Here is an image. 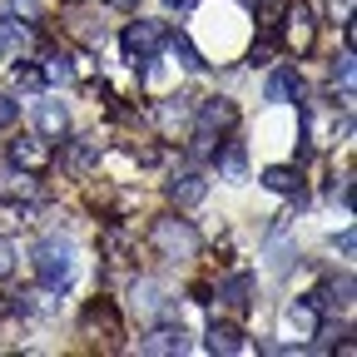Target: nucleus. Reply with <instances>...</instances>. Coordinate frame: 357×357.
I'll use <instances>...</instances> for the list:
<instances>
[{
  "mask_svg": "<svg viewBox=\"0 0 357 357\" xmlns=\"http://www.w3.org/2000/svg\"><path fill=\"white\" fill-rule=\"evenodd\" d=\"M352 6H357V0H333V6H328V15H333L337 25H352Z\"/></svg>",
  "mask_w": 357,
  "mask_h": 357,
  "instance_id": "bb28decb",
  "label": "nucleus"
},
{
  "mask_svg": "<svg viewBox=\"0 0 357 357\" xmlns=\"http://www.w3.org/2000/svg\"><path fill=\"white\" fill-rule=\"evenodd\" d=\"M10 273H15V248L0 238V278H10Z\"/></svg>",
  "mask_w": 357,
  "mask_h": 357,
  "instance_id": "c85d7f7f",
  "label": "nucleus"
},
{
  "mask_svg": "<svg viewBox=\"0 0 357 357\" xmlns=\"http://www.w3.org/2000/svg\"><path fill=\"white\" fill-rule=\"evenodd\" d=\"M204 347H208V352H223V357H234V352H243L248 342H243V333H238L234 323H213L208 337H204Z\"/></svg>",
  "mask_w": 357,
  "mask_h": 357,
  "instance_id": "a211bd4d",
  "label": "nucleus"
},
{
  "mask_svg": "<svg viewBox=\"0 0 357 357\" xmlns=\"http://www.w3.org/2000/svg\"><path fill=\"white\" fill-rule=\"evenodd\" d=\"M263 184L273 189V194H288V199H298V194H303V174H298L293 164H273V169H263Z\"/></svg>",
  "mask_w": 357,
  "mask_h": 357,
  "instance_id": "6ab92c4d",
  "label": "nucleus"
},
{
  "mask_svg": "<svg viewBox=\"0 0 357 357\" xmlns=\"http://www.w3.org/2000/svg\"><path fill=\"white\" fill-rule=\"evenodd\" d=\"M134 307H139L144 318H174V307L164 303V288L149 283V278H144V283H134Z\"/></svg>",
  "mask_w": 357,
  "mask_h": 357,
  "instance_id": "2eb2a0df",
  "label": "nucleus"
},
{
  "mask_svg": "<svg viewBox=\"0 0 357 357\" xmlns=\"http://www.w3.org/2000/svg\"><path fill=\"white\" fill-rule=\"evenodd\" d=\"M218 298H223V307L248 312V303H253V273H234V278H223V283H218Z\"/></svg>",
  "mask_w": 357,
  "mask_h": 357,
  "instance_id": "4468645a",
  "label": "nucleus"
},
{
  "mask_svg": "<svg viewBox=\"0 0 357 357\" xmlns=\"http://www.w3.org/2000/svg\"><path fill=\"white\" fill-rule=\"evenodd\" d=\"M100 253L109 263H124L129 258V234H124V223H105V234H100Z\"/></svg>",
  "mask_w": 357,
  "mask_h": 357,
  "instance_id": "aec40b11",
  "label": "nucleus"
},
{
  "mask_svg": "<svg viewBox=\"0 0 357 357\" xmlns=\"http://www.w3.org/2000/svg\"><path fill=\"white\" fill-rule=\"evenodd\" d=\"M10 164L25 169V174H40L45 164H50V149H45L40 134H20V139H10Z\"/></svg>",
  "mask_w": 357,
  "mask_h": 357,
  "instance_id": "0eeeda50",
  "label": "nucleus"
},
{
  "mask_svg": "<svg viewBox=\"0 0 357 357\" xmlns=\"http://www.w3.org/2000/svg\"><path fill=\"white\" fill-rule=\"evenodd\" d=\"M164 6H169V10H189V6H194V0H164Z\"/></svg>",
  "mask_w": 357,
  "mask_h": 357,
  "instance_id": "2f4dec72",
  "label": "nucleus"
},
{
  "mask_svg": "<svg viewBox=\"0 0 357 357\" xmlns=\"http://www.w3.org/2000/svg\"><path fill=\"white\" fill-rule=\"evenodd\" d=\"M318 323H323V307H312V303H293V307H288V333H293L298 342L318 337Z\"/></svg>",
  "mask_w": 357,
  "mask_h": 357,
  "instance_id": "ddd939ff",
  "label": "nucleus"
},
{
  "mask_svg": "<svg viewBox=\"0 0 357 357\" xmlns=\"http://www.w3.org/2000/svg\"><path fill=\"white\" fill-rule=\"evenodd\" d=\"M234 124H238L234 100H223V95H218V100H204V105H199V129L213 134V139H218V134H229Z\"/></svg>",
  "mask_w": 357,
  "mask_h": 357,
  "instance_id": "423d86ee",
  "label": "nucleus"
},
{
  "mask_svg": "<svg viewBox=\"0 0 357 357\" xmlns=\"http://www.w3.org/2000/svg\"><path fill=\"white\" fill-rule=\"evenodd\" d=\"M45 79H50V84H65L70 75H75V65H70V55L65 50H50V55H45V70H40Z\"/></svg>",
  "mask_w": 357,
  "mask_h": 357,
  "instance_id": "5701e85b",
  "label": "nucleus"
},
{
  "mask_svg": "<svg viewBox=\"0 0 357 357\" xmlns=\"http://www.w3.org/2000/svg\"><path fill=\"white\" fill-rule=\"evenodd\" d=\"M95 164H100V139H89V134H84V139H70V149H65V169H70L75 178H84Z\"/></svg>",
  "mask_w": 357,
  "mask_h": 357,
  "instance_id": "9b49d317",
  "label": "nucleus"
},
{
  "mask_svg": "<svg viewBox=\"0 0 357 357\" xmlns=\"http://www.w3.org/2000/svg\"><path fill=\"white\" fill-rule=\"evenodd\" d=\"M164 40H169V50H174V60L184 65V70H199V65H204V55H199V45H194L189 35H164Z\"/></svg>",
  "mask_w": 357,
  "mask_h": 357,
  "instance_id": "4be33fe9",
  "label": "nucleus"
},
{
  "mask_svg": "<svg viewBox=\"0 0 357 357\" xmlns=\"http://www.w3.org/2000/svg\"><path fill=\"white\" fill-rule=\"evenodd\" d=\"M35 189V178L25 169H0V194H30Z\"/></svg>",
  "mask_w": 357,
  "mask_h": 357,
  "instance_id": "b1692460",
  "label": "nucleus"
},
{
  "mask_svg": "<svg viewBox=\"0 0 357 357\" xmlns=\"http://www.w3.org/2000/svg\"><path fill=\"white\" fill-rule=\"evenodd\" d=\"M204 194H208V178H204V174H178L174 184H169V199H174L178 208H194V204H204Z\"/></svg>",
  "mask_w": 357,
  "mask_h": 357,
  "instance_id": "f8f14e48",
  "label": "nucleus"
},
{
  "mask_svg": "<svg viewBox=\"0 0 357 357\" xmlns=\"http://www.w3.org/2000/svg\"><path fill=\"white\" fill-rule=\"evenodd\" d=\"M109 6H119V10H134V6H139V0H109Z\"/></svg>",
  "mask_w": 357,
  "mask_h": 357,
  "instance_id": "473e14b6",
  "label": "nucleus"
},
{
  "mask_svg": "<svg viewBox=\"0 0 357 357\" xmlns=\"http://www.w3.org/2000/svg\"><path fill=\"white\" fill-rule=\"evenodd\" d=\"M79 333H84V337H105V347H119V337H124L119 307H114L109 298H95V303L79 312Z\"/></svg>",
  "mask_w": 357,
  "mask_h": 357,
  "instance_id": "39448f33",
  "label": "nucleus"
},
{
  "mask_svg": "<svg viewBox=\"0 0 357 357\" xmlns=\"http://www.w3.org/2000/svg\"><path fill=\"white\" fill-rule=\"evenodd\" d=\"M337 248H342V253L352 258V253H357V229H342V238H337Z\"/></svg>",
  "mask_w": 357,
  "mask_h": 357,
  "instance_id": "c756f323",
  "label": "nucleus"
},
{
  "mask_svg": "<svg viewBox=\"0 0 357 357\" xmlns=\"http://www.w3.org/2000/svg\"><path fill=\"white\" fill-rule=\"evenodd\" d=\"M278 30H283V50L288 55H307L312 40H318V20H312V10L303 6V0H288V6H283Z\"/></svg>",
  "mask_w": 357,
  "mask_h": 357,
  "instance_id": "20e7f679",
  "label": "nucleus"
},
{
  "mask_svg": "<svg viewBox=\"0 0 357 357\" xmlns=\"http://www.w3.org/2000/svg\"><path fill=\"white\" fill-rule=\"evenodd\" d=\"M253 65H273V45H258V50H253Z\"/></svg>",
  "mask_w": 357,
  "mask_h": 357,
  "instance_id": "7c9ffc66",
  "label": "nucleus"
},
{
  "mask_svg": "<svg viewBox=\"0 0 357 357\" xmlns=\"http://www.w3.org/2000/svg\"><path fill=\"white\" fill-rule=\"evenodd\" d=\"M149 243L164 258H194L199 253V234H194V223H184V218H154Z\"/></svg>",
  "mask_w": 357,
  "mask_h": 357,
  "instance_id": "7ed1b4c3",
  "label": "nucleus"
},
{
  "mask_svg": "<svg viewBox=\"0 0 357 357\" xmlns=\"http://www.w3.org/2000/svg\"><path fill=\"white\" fill-rule=\"evenodd\" d=\"M139 352H189V333H184V323H164V328H154V333H144L139 337Z\"/></svg>",
  "mask_w": 357,
  "mask_h": 357,
  "instance_id": "6e6552de",
  "label": "nucleus"
},
{
  "mask_svg": "<svg viewBox=\"0 0 357 357\" xmlns=\"http://www.w3.org/2000/svg\"><path fill=\"white\" fill-rule=\"evenodd\" d=\"M293 95L303 100V75H298L293 65L273 70V79H268V89H263V100H273V105H278V100H293Z\"/></svg>",
  "mask_w": 357,
  "mask_h": 357,
  "instance_id": "f3484780",
  "label": "nucleus"
},
{
  "mask_svg": "<svg viewBox=\"0 0 357 357\" xmlns=\"http://www.w3.org/2000/svg\"><path fill=\"white\" fill-rule=\"evenodd\" d=\"M35 129H40V139H60V134L70 129V114L60 100H40L35 105Z\"/></svg>",
  "mask_w": 357,
  "mask_h": 357,
  "instance_id": "9d476101",
  "label": "nucleus"
},
{
  "mask_svg": "<svg viewBox=\"0 0 357 357\" xmlns=\"http://www.w3.org/2000/svg\"><path fill=\"white\" fill-rule=\"evenodd\" d=\"M218 178H229V184H243V178H248V154H243L238 139H229L218 149Z\"/></svg>",
  "mask_w": 357,
  "mask_h": 357,
  "instance_id": "dca6fc26",
  "label": "nucleus"
},
{
  "mask_svg": "<svg viewBox=\"0 0 357 357\" xmlns=\"http://www.w3.org/2000/svg\"><path fill=\"white\" fill-rule=\"evenodd\" d=\"M15 114H20V105H15L10 95H0V129H10V124H15Z\"/></svg>",
  "mask_w": 357,
  "mask_h": 357,
  "instance_id": "cd10ccee",
  "label": "nucleus"
},
{
  "mask_svg": "<svg viewBox=\"0 0 357 357\" xmlns=\"http://www.w3.org/2000/svg\"><path fill=\"white\" fill-rule=\"evenodd\" d=\"M35 273H40V288H55V293H65L70 288V278H75V248L70 243H40V253H35Z\"/></svg>",
  "mask_w": 357,
  "mask_h": 357,
  "instance_id": "f03ea898",
  "label": "nucleus"
},
{
  "mask_svg": "<svg viewBox=\"0 0 357 357\" xmlns=\"http://www.w3.org/2000/svg\"><path fill=\"white\" fill-rule=\"evenodd\" d=\"M164 25L159 20H134L129 30H124V60L139 70V75H149V65L159 60V45H164Z\"/></svg>",
  "mask_w": 357,
  "mask_h": 357,
  "instance_id": "f257e3e1",
  "label": "nucleus"
},
{
  "mask_svg": "<svg viewBox=\"0 0 357 357\" xmlns=\"http://www.w3.org/2000/svg\"><path fill=\"white\" fill-rule=\"evenodd\" d=\"M70 6H79V0H70Z\"/></svg>",
  "mask_w": 357,
  "mask_h": 357,
  "instance_id": "72a5a7b5",
  "label": "nucleus"
},
{
  "mask_svg": "<svg viewBox=\"0 0 357 357\" xmlns=\"http://www.w3.org/2000/svg\"><path fill=\"white\" fill-rule=\"evenodd\" d=\"M178 124H189V95H174V100H164V105H159V129H164V134H174Z\"/></svg>",
  "mask_w": 357,
  "mask_h": 357,
  "instance_id": "412c9836",
  "label": "nucleus"
},
{
  "mask_svg": "<svg viewBox=\"0 0 357 357\" xmlns=\"http://www.w3.org/2000/svg\"><path fill=\"white\" fill-rule=\"evenodd\" d=\"M10 84H15V89H40V84H45V75H40V70H30V65H15V70H10Z\"/></svg>",
  "mask_w": 357,
  "mask_h": 357,
  "instance_id": "393cba45",
  "label": "nucleus"
},
{
  "mask_svg": "<svg viewBox=\"0 0 357 357\" xmlns=\"http://www.w3.org/2000/svg\"><path fill=\"white\" fill-rule=\"evenodd\" d=\"M6 10H10V15H25V20L35 25V20H40V0H6Z\"/></svg>",
  "mask_w": 357,
  "mask_h": 357,
  "instance_id": "a878e982",
  "label": "nucleus"
},
{
  "mask_svg": "<svg viewBox=\"0 0 357 357\" xmlns=\"http://www.w3.org/2000/svg\"><path fill=\"white\" fill-rule=\"evenodd\" d=\"M35 50V30L30 20H0V55H30Z\"/></svg>",
  "mask_w": 357,
  "mask_h": 357,
  "instance_id": "1a4fd4ad",
  "label": "nucleus"
}]
</instances>
